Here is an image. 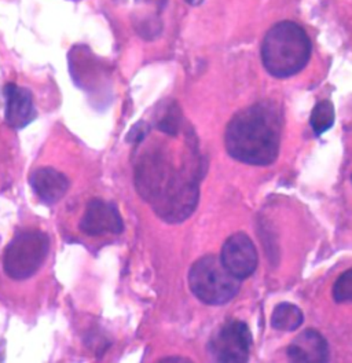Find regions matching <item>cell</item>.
I'll return each instance as SVG.
<instances>
[{
	"label": "cell",
	"instance_id": "7",
	"mask_svg": "<svg viewBox=\"0 0 352 363\" xmlns=\"http://www.w3.org/2000/svg\"><path fill=\"white\" fill-rule=\"evenodd\" d=\"M80 228L87 235H102L105 233L120 234L124 230V223L116 205L95 199L88 203Z\"/></svg>",
	"mask_w": 352,
	"mask_h": 363
},
{
	"label": "cell",
	"instance_id": "8",
	"mask_svg": "<svg viewBox=\"0 0 352 363\" xmlns=\"http://www.w3.org/2000/svg\"><path fill=\"white\" fill-rule=\"evenodd\" d=\"M4 118L11 128L21 130L36 118L33 98L28 89L10 83L4 87Z\"/></svg>",
	"mask_w": 352,
	"mask_h": 363
},
{
	"label": "cell",
	"instance_id": "14",
	"mask_svg": "<svg viewBox=\"0 0 352 363\" xmlns=\"http://www.w3.org/2000/svg\"><path fill=\"white\" fill-rule=\"evenodd\" d=\"M138 1H146V3H154L158 9H163L168 0H138Z\"/></svg>",
	"mask_w": 352,
	"mask_h": 363
},
{
	"label": "cell",
	"instance_id": "2",
	"mask_svg": "<svg viewBox=\"0 0 352 363\" xmlns=\"http://www.w3.org/2000/svg\"><path fill=\"white\" fill-rule=\"evenodd\" d=\"M311 57V42L307 32L293 21L275 23L264 36L262 61L265 70L286 79L307 67Z\"/></svg>",
	"mask_w": 352,
	"mask_h": 363
},
{
	"label": "cell",
	"instance_id": "6",
	"mask_svg": "<svg viewBox=\"0 0 352 363\" xmlns=\"http://www.w3.org/2000/svg\"><path fill=\"white\" fill-rule=\"evenodd\" d=\"M220 260L229 272L242 281L249 278L256 270L258 252L246 234L237 233L229 237L224 242Z\"/></svg>",
	"mask_w": 352,
	"mask_h": 363
},
{
	"label": "cell",
	"instance_id": "16",
	"mask_svg": "<svg viewBox=\"0 0 352 363\" xmlns=\"http://www.w3.org/2000/svg\"><path fill=\"white\" fill-rule=\"evenodd\" d=\"M351 182H352V177H351Z\"/></svg>",
	"mask_w": 352,
	"mask_h": 363
},
{
	"label": "cell",
	"instance_id": "3",
	"mask_svg": "<svg viewBox=\"0 0 352 363\" xmlns=\"http://www.w3.org/2000/svg\"><path fill=\"white\" fill-rule=\"evenodd\" d=\"M193 295L208 306H223L231 301L241 288V279L229 272L214 255L198 259L189 272Z\"/></svg>",
	"mask_w": 352,
	"mask_h": 363
},
{
	"label": "cell",
	"instance_id": "13",
	"mask_svg": "<svg viewBox=\"0 0 352 363\" xmlns=\"http://www.w3.org/2000/svg\"><path fill=\"white\" fill-rule=\"evenodd\" d=\"M333 297L337 303H352V269L337 278L333 286Z\"/></svg>",
	"mask_w": 352,
	"mask_h": 363
},
{
	"label": "cell",
	"instance_id": "12",
	"mask_svg": "<svg viewBox=\"0 0 352 363\" xmlns=\"http://www.w3.org/2000/svg\"><path fill=\"white\" fill-rule=\"evenodd\" d=\"M311 128L317 136L329 131L334 124V108L330 101H321L312 109L309 118Z\"/></svg>",
	"mask_w": 352,
	"mask_h": 363
},
{
	"label": "cell",
	"instance_id": "9",
	"mask_svg": "<svg viewBox=\"0 0 352 363\" xmlns=\"http://www.w3.org/2000/svg\"><path fill=\"white\" fill-rule=\"evenodd\" d=\"M287 357L292 362H328L330 357L329 344L319 332L307 329L290 342L287 347Z\"/></svg>",
	"mask_w": 352,
	"mask_h": 363
},
{
	"label": "cell",
	"instance_id": "4",
	"mask_svg": "<svg viewBox=\"0 0 352 363\" xmlns=\"http://www.w3.org/2000/svg\"><path fill=\"white\" fill-rule=\"evenodd\" d=\"M50 252L48 235L40 230L20 231L4 250V272L16 281L35 275Z\"/></svg>",
	"mask_w": 352,
	"mask_h": 363
},
{
	"label": "cell",
	"instance_id": "10",
	"mask_svg": "<svg viewBox=\"0 0 352 363\" xmlns=\"http://www.w3.org/2000/svg\"><path fill=\"white\" fill-rule=\"evenodd\" d=\"M31 187L44 204H57L69 189V179L54 168L36 169L29 177Z\"/></svg>",
	"mask_w": 352,
	"mask_h": 363
},
{
	"label": "cell",
	"instance_id": "15",
	"mask_svg": "<svg viewBox=\"0 0 352 363\" xmlns=\"http://www.w3.org/2000/svg\"><path fill=\"white\" fill-rule=\"evenodd\" d=\"M189 4H192V6H197L199 3H202L204 0H186Z\"/></svg>",
	"mask_w": 352,
	"mask_h": 363
},
{
	"label": "cell",
	"instance_id": "1",
	"mask_svg": "<svg viewBox=\"0 0 352 363\" xmlns=\"http://www.w3.org/2000/svg\"><path fill=\"white\" fill-rule=\"evenodd\" d=\"M281 116L267 104L251 105L236 114L224 134L227 153L249 165H270L280 152Z\"/></svg>",
	"mask_w": 352,
	"mask_h": 363
},
{
	"label": "cell",
	"instance_id": "11",
	"mask_svg": "<svg viewBox=\"0 0 352 363\" xmlns=\"http://www.w3.org/2000/svg\"><path fill=\"white\" fill-rule=\"evenodd\" d=\"M304 315L302 310L292 303H281L274 308L271 325L281 332H295L302 326Z\"/></svg>",
	"mask_w": 352,
	"mask_h": 363
},
{
	"label": "cell",
	"instance_id": "5",
	"mask_svg": "<svg viewBox=\"0 0 352 363\" xmlns=\"http://www.w3.org/2000/svg\"><path fill=\"white\" fill-rule=\"evenodd\" d=\"M253 345L252 333L242 320H231L223 325L208 344L211 357L216 362H246Z\"/></svg>",
	"mask_w": 352,
	"mask_h": 363
}]
</instances>
